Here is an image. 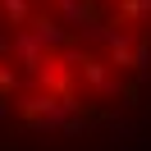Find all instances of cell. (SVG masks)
Instances as JSON below:
<instances>
[{
    "label": "cell",
    "instance_id": "cell-1",
    "mask_svg": "<svg viewBox=\"0 0 151 151\" xmlns=\"http://www.w3.org/2000/svg\"><path fill=\"white\" fill-rule=\"evenodd\" d=\"M151 96V0H0V119L78 137Z\"/></svg>",
    "mask_w": 151,
    "mask_h": 151
}]
</instances>
